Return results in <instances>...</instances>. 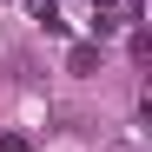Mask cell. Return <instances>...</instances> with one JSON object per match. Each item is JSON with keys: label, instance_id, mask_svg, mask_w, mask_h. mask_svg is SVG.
I'll list each match as a JSON object with an SVG mask.
<instances>
[{"label": "cell", "instance_id": "2", "mask_svg": "<svg viewBox=\"0 0 152 152\" xmlns=\"http://www.w3.org/2000/svg\"><path fill=\"white\" fill-rule=\"evenodd\" d=\"M99 7H106V0H99Z\"/></svg>", "mask_w": 152, "mask_h": 152}, {"label": "cell", "instance_id": "1", "mask_svg": "<svg viewBox=\"0 0 152 152\" xmlns=\"http://www.w3.org/2000/svg\"><path fill=\"white\" fill-rule=\"evenodd\" d=\"M66 66H73V73H99V46H93V40H80V46L66 53Z\"/></svg>", "mask_w": 152, "mask_h": 152}]
</instances>
